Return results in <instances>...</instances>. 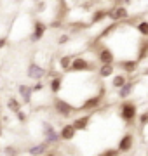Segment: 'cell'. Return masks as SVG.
<instances>
[{"label": "cell", "mask_w": 148, "mask_h": 156, "mask_svg": "<svg viewBox=\"0 0 148 156\" xmlns=\"http://www.w3.org/2000/svg\"><path fill=\"white\" fill-rule=\"evenodd\" d=\"M89 122H91V115H84V116L75 118V122L72 123V125H73V128L79 132V130H86L87 125H89Z\"/></svg>", "instance_id": "17"}, {"label": "cell", "mask_w": 148, "mask_h": 156, "mask_svg": "<svg viewBox=\"0 0 148 156\" xmlns=\"http://www.w3.org/2000/svg\"><path fill=\"white\" fill-rule=\"evenodd\" d=\"M46 11V2L44 0H37V12H44Z\"/></svg>", "instance_id": "31"}, {"label": "cell", "mask_w": 148, "mask_h": 156, "mask_svg": "<svg viewBox=\"0 0 148 156\" xmlns=\"http://www.w3.org/2000/svg\"><path fill=\"white\" fill-rule=\"evenodd\" d=\"M42 134H44V142H47L49 146H56L61 142V139H59V132H57L56 128L52 127L51 123H42Z\"/></svg>", "instance_id": "5"}, {"label": "cell", "mask_w": 148, "mask_h": 156, "mask_svg": "<svg viewBox=\"0 0 148 156\" xmlns=\"http://www.w3.org/2000/svg\"><path fill=\"white\" fill-rule=\"evenodd\" d=\"M119 115L120 118L124 120L127 125H131V123L136 122L138 118V106L136 102H132V101H122L119 106Z\"/></svg>", "instance_id": "1"}, {"label": "cell", "mask_w": 148, "mask_h": 156, "mask_svg": "<svg viewBox=\"0 0 148 156\" xmlns=\"http://www.w3.org/2000/svg\"><path fill=\"white\" fill-rule=\"evenodd\" d=\"M70 62H72V56H61L59 57V69L61 71H68Z\"/></svg>", "instance_id": "24"}, {"label": "cell", "mask_w": 148, "mask_h": 156, "mask_svg": "<svg viewBox=\"0 0 148 156\" xmlns=\"http://www.w3.org/2000/svg\"><path fill=\"white\" fill-rule=\"evenodd\" d=\"M7 42H9V38H7V37H0V50L7 45Z\"/></svg>", "instance_id": "33"}, {"label": "cell", "mask_w": 148, "mask_h": 156, "mask_svg": "<svg viewBox=\"0 0 148 156\" xmlns=\"http://www.w3.org/2000/svg\"><path fill=\"white\" fill-rule=\"evenodd\" d=\"M98 61L101 64H113L115 62V54L113 50L106 47V45H99V50H98Z\"/></svg>", "instance_id": "7"}, {"label": "cell", "mask_w": 148, "mask_h": 156, "mask_svg": "<svg viewBox=\"0 0 148 156\" xmlns=\"http://www.w3.org/2000/svg\"><path fill=\"white\" fill-rule=\"evenodd\" d=\"M2 132H4V130H2V125H0V137H2Z\"/></svg>", "instance_id": "35"}, {"label": "cell", "mask_w": 148, "mask_h": 156, "mask_svg": "<svg viewBox=\"0 0 148 156\" xmlns=\"http://www.w3.org/2000/svg\"><path fill=\"white\" fill-rule=\"evenodd\" d=\"M119 154H120V153L117 149H106V151H103L99 156H119Z\"/></svg>", "instance_id": "29"}, {"label": "cell", "mask_w": 148, "mask_h": 156, "mask_svg": "<svg viewBox=\"0 0 148 156\" xmlns=\"http://www.w3.org/2000/svg\"><path fill=\"white\" fill-rule=\"evenodd\" d=\"M75 134H77V130L73 128V125H72V123H66V125H63L61 130H59V139L70 142V140L75 139Z\"/></svg>", "instance_id": "14"}, {"label": "cell", "mask_w": 148, "mask_h": 156, "mask_svg": "<svg viewBox=\"0 0 148 156\" xmlns=\"http://www.w3.org/2000/svg\"><path fill=\"white\" fill-rule=\"evenodd\" d=\"M103 95H105V89H101V90H99V94H96V95L86 97V101H84V102H82L77 109H82V111H92V109H96V108L101 106Z\"/></svg>", "instance_id": "6"}, {"label": "cell", "mask_w": 148, "mask_h": 156, "mask_svg": "<svg viewBox=\"0 0 148 156\" xmlns=\"http://www.w3.org/2000/svg\"><path fill=\"white\" fill-rule=\"evenodd\" d=\"M125 80H127V76H125L124 73L113 75V78H112V87H113V89H119V87H122V85L125 83Z\"/></svg>", "instance_id": "23"}, {"label": "cell", "mask_w": 148, "mask_h": 156, "mask_svg": "<svg viewBox=\"0 0 148 156\" xmlns=\"http://www.w3.org/2000/svg\"><path fill=\"white\" fill-rule=\"evenodd\" d=\"M134 30H136L138 33L141 35L143 38H146V37H148V21L141 19V21H139V23L136 24V26H134Z\"/></svg>", "instance_id": "22"}, {"label": "cell", "mask_w": 148, "mask_h": 156, "mask_svg": "<svg viewBox=\"0 0 148 156\" xmlns=\"http://www.w3.org/2000/svg\"><path fill=\"white\" fill-rule=\"evenodd\" d=\"M113 5H127V4H132L134 0H112Z\"/></svg>", "instance_id": "32"}, {"label": "cell", "mask_w": 148, "mask_h": 156, "mask_svg": "<svg viewBox=\"0 0 148 156\" xmlns=\"http://www.w3.org/2000/svg\"><path fill=\"white\" fill-rule=\"evenodd\" d=\"M134 80H125V83L122 85V87H119L117 89V97H119L120 101H125L129 95L132 94V90H134Z\"/></svg>", "instance_id": "12"}, {"label": "cell", "mask_w": 148, "mask_h": 156, "mask_svg": "<svg viewBox=\"0 0 148 156\" xmlns=\"http://www.w3.org/2000/svg\"><path fill=\"white\" fill-rule=\"evenodd\" d=\"M21 106H23V104H21V101L17 99V97H9V99H7V109H9V111L16 113V111L21 109Z\"/></svg>", "instance_id": "21"}, {"label": "cell", "mask_w": 148, "mask_h": 156, "mask_svg": "<svg viewBox=\"0 0 148 156\" xmlns=\"http://www.w3.org/2000/svg\"><path fill=\"white\" fill-rule=\"evenodd\" d=\"M4 151H6V153H4L6 156H17V149L14 147V146H7Z\"/></svg>", "instance_id": "26"}, {"label": "cell", "mask_w": 148, "mask_h": 156, "mask_svg": "<svg viewBox=\"0 0 148 156\" xmlns=\"http://www.w3.org/2000/svg\"><path fill=\"white\" fill-rule=\"evenodd\" d=\"M0 85H2V82H0Z\"/></svg>", "instance_id": "37"}, {"label": "cell", "mask_w": 148, "mask_h": 156, "mask_svg": "<svg viewBox=\"0 0 148 156\" xmlns=\"http://www.w3.org/2000/svg\"><path fill=\"white\" fill-rule=\"evenodd\" d=\"M106 17L113 23H124L131 19V12L125 5H113L112 9H106Z\"/></svg>", "instance_id": "2"}, {"label": "cell", "mask_w": 148, "mask_h": 156, "mask_svg": "<svg viewBox=\"0 0 148 156\" xmlns=\"http://www.w3.org/2000/svg\"><path fill=\"white\" fill-rule=\"evenodd\" d=\"M98 75L101 78H110L115 75V66L113 64H101L98 68Z\"/></svg>", "instance_id": "19"}, {"label": "cell", "mask_w": 148, "mask_h": 156, "mask_svg": "<svg viewBox=\"0 0 148 156\" xmlns=\"http://www.w3.org/2000/svg\"><path fill=\"white\" fill-rule=\"evenodd\" d=\"M14 115H16V118L19 120V122H26V113H24V111H21V109H19V111H16Z\"/></svg>", "instance_id": "30"}, {"label": "cell", "mask_w": 148, "mask_h": 156, "mask_svg": "<svg viewBox=\"0 0 148 156\" xmlns=\"http://www.w3.org/2000/svg\"><path fill=\"white\" fill-rule=\"evenodd\" d=\"M146 56H148V40L146 38H141V40H139V44H138V57H136V61L138 62L145 61Z\"/></svg>", "instance_id": "16"}, {"label": "cell", "mask_w": 148, "mask_h": 156, "mask_svg": "<svg viewBox=\"0 0 148 156\" xmlns=\"http://www.w3.org/2000/svg\"><path fill=\"white\" fill-rule=\"evenodd\" d=\"M146 123H148V111H143L141 116H139V127L145 128L146 127Z\"/></svg>", "instance_id": "25"}, {"label": "cell", "mask_w": 148, "mask_h": 156, "mask_svg": "<svg viewBox=\"0 0 148 156\" xmlns=\"http://www.w3.org/2000/svg\"><path fill=\"white\" fill-rule=\"evenodd\" d=\"M0 153H2V147H0Z\"/></svg>", "instance_id": "36"}, {"label": "cell", "mask_w": 148, "mask_h": 156, "mask_svg": "<svg viewBox=\"0 0 148 156\" xmlns=\"http://www.w3.org/2000/svg\"><path fill=\"white\" fill-rule=\"evenodd\" d=\"M52 108H54V111H56L59 116H63V118H70L75 111H77V108L72 106L68 101H65V99H54Z\"/></svg>", "instance_id": "4"}, {"label": "cell", "mask_w": 148, "mask_h": 156, "mask_svg": "<svg viewBox=\"0 0 148 156\" xmlns=\"http://www.w3.org/2000/svg\"><path fill=\"white\" fill-rule=\"evenodd\" d=\"M44 156H59V154H57L56 151H47V153H46Z\"/></svg>", "instance_id": "34"}, {"label": "cell", "mask_w": 148, "mask_h": 156, "mask_svg": "<svg viewBox=\"0 0 148 156\" xmlns=\"http://www.w3.org/2000/svg\"><path fill=\"white\" fill-rule=\"evenodd\" d=\"M132 146H134V135L125 134V135L120 137L119 144H117V151H119V153H127V151L132 149Z\"/></svg>", "instance_id": "11"}, {"label": "cell", "mask_w": 148, "mask_h": 156, "mask_svg": "<svg viewBox=\"0 0 148 156\" xmlns=\"http://www.w3.org/2000/svg\"><path fill=\"white\" fill-rule=\"evenodd\" d=\"M49 90H51L52 94H57V92H61L63 89V76H54V78H49Z\"/></svg>", "instance_id": "18"}, {"label": "cell", "mask_w": 148, "mask_h": 156, "mask_svg": "<svg viewBox=\"0 0 148 156\" xmlns=\"http://www.w3.org/2000/svg\"><path fill=\"white\" fill-rule=\"evenodd\" d=\"M44 87H46V85L42 83L40 80H37V82H35V83L31 85V92H40V90L44 89Z\"/></svg>", "instance_id": "27"}, {"label": "cell", "mask_w": 148, "mask_h": 156, "mask_svg": "<svg viewBox=\"0 0 148 156\" xmlns=\"http://www.w3.org/2000/svg\"><path fill=\"white\" fill-rule=\"evenodd\" d=\"M49 147H51V146L47 144V142H37V144L28 147V154L30 156H44L47 151H49Z\"/></svg>", "instance_id": "15"}, {"label": "cell", "mask_w": 148, "mask_h": 156, "mask_svg": "<svg viewBox=\"0 0 148 156\" xmlns=\"http://www.w3.org/2000/svg\"><path fill=\"white\" fill-rule=\"evenodd\" d=\"M96 69L94 64L91 61H87L86 57H72V62H70L68 71L72 73H84V71H92Z\"/></svg>", "instance_id": "3"}, {"label": "cell", "mask_w": 148, "mask_h": 156, "mask_svg": "<svg viewBox=\"0 0 148 156\" xmlns=\"http://www.w3.org/2000/svg\"><path fill=\"white\" fill-rule=\"evenodd\" d=\"M17 94H19V97H21V104H30L31 102V95H33V92H31V87L26 83H19L17 85Z\"/></svg>", "instance_id": "13"}, {"label": "cell", "mask_w": 148, "mask_h": 156, "mask_svg": "<svg viewBox=\"0 0 148 156\" xmlns=\"http://www.w3.org/2000/svg\"><path fill=\"white\" fill-rule=\"evenodd\" d=\"M68 42H70V35L68 33H63L61 37L57 38V44H59V45H66Z\"/></svg>", "instance_id": "28"}, {"label": "cell", "mask_w": 148, "mask_h": 156, "mask_svg": "<svg viewBox=\"0 0 148 156\" xmlns=\"http://www.w3.org/2000/svg\"><path fill=\"white\" fill-rule=\"evenodd\" d=\"M47 31V24L42 21H35L33 23V30H31V35H30V42H39V40L44 38V35Z\"/></svg>", "instance_id": "9"}, {"label": "cell", "mask_w": 148, "mask_h": 156, "mask_svg": "<svg viewBox=\"0 0 148 156\" xmlns=\"http://www.w3.org/2000/svg\"><path fill=\"white\" fill-rule=\"evenodd\" d=\"M26 75H28V78L37 82V80H42V78L46 76V69L40 64H37V62H30L28 69H26Z\"/></svg>", "instance_id": "10"}, {"label": "cell", "mask_w": 148, "mask_h": 156, "mask_svg": "<svg viewBox=\"0 0 148 156\" xmlns=\"http://www.w3.org/2000/svg\"><path fill=\"white\" fill-rule=\"evenodd\" d=\"M113 66L120 68L124 73H127V75H131V73H136L138 68H139V62L136 61V59H119L117 61V64H113Z\"/></svg>", "instance_id": "8"}, {"label": "cell", "mask_w": 148, "mask_h": 156, "mask_svg": "<svg viewBox=\"0 0 148 156\" xmlns=\"http://www.w3.org/2000/svg\"><path fill=\"white\" fill-rule=\"evenodd\" d=\"M106 19V9H98V11L92 12V16H91V24H98V23H101Z\"/></svg>", "instance_id": "20"}]
</instances>
